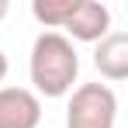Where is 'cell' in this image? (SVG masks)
<instances>
[{"label":"cell","instance_id":"1","mask_svg":"<svg viewBox=\"0 0 128 128\" xmlns=\"http://www.w3.org/2000/svg\"><path fill=\"white\" fill-rule=\"evenodd\" d=\"M31 83H35V97H66L73 94V83L80 76V56L76 45L66 38L62 31H42L35 45H31Z\"/></svg>","mask_w":128,"mask_h":128},{"label":"cell","instance_id":"2","mask_svg":"<svg viewBox=\"0 0 128 128\" xmlns=\"http://www.w3.org/2000/svg\"><path fill=\"white\" fill-rule=\"evenodd\" d=\"M118 94L107 83H80L66 104V128H114Z\"/></svg>","mask_w":128,"mask_h":128},{"label":"cell","instance_id":"3","mask_svg":"<svg viewBox=\"0 0 128 128\" xmlns=\"http://www.w3.org/2000/svg\"><path fill=\"white\" fill-rule=\"evenodd\" d=\"M69 42H90L97 45L104 35H111V10L97 0H76L69 21L62 24Z\"/></svg>","mask_w":128,"mask_h":128},{"label":"cell","instance_id":"4","mask_svg":"<svg viewBox=\"0 0 128 128\" xmlns=\"http://www.w3.org/2000/svg\"><path fill=\"white\" fill-rule=\"evenodd\" d=\"M42 100L28 86H0V128H38Z\"/></svg>","mask_w":128,"mask_h":128},{"label":"cell","instance_id":"5","mask_svg":"<svg viewBox=\"0 0 128 128\" xmlns=\"http://www.w3.org/2000/svg\"><path fill=\"white\" fill-rule=\"evenodd\" d=\"M94 66L100 69V76L111 83H121L128 76V35L125 31H111L104 35L94 48Z\"/></svg>","mask_w":128,"mask_h":128},{"label":"cell","instance_id":"6","mask_svg":"<svg viewBox=\"0 0 128 128\" xmlns=\"http://www.w3.org/2000/svg\"><path fill=\"white\" fill-rule=\"evenodd\" d=\"M73 7H76V0H35L31 14L45 28H62L69 21V14H73Z\"/></svg>","mask_w":128,"mask_h":128},{"label":"cell","instance_id":"7","mask_svg":"<svg viewBox=\"0 0 128 128\" xmlns=\"http://www.w3.org/2000/svg\"><path fill=\"white\" fill-rule=\"evenodd\" d=\"M4 76H7V56H4V48H0V83H4Z\"/></svg>","mask_w":128,"mask_h":128},{"label":"cell","instance_id":"8","mask_svg":"<svg viewBox=\"0 0 128 128\" xmlns=\"http://www.w3.org/2000/svg\"><path fill=\"white\" fill-rule=\"evenodd\" d=\"M7 10H10V7H7V0H0V18H7Z\"/></svg>","mask_w":128,"mask_h":128}]
</instances>
